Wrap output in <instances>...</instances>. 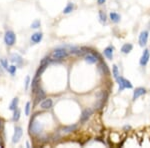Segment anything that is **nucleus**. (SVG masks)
Instances as JSON below:
<instances>
[{
	"label": "nucleus",
	"mask_w": 150,
	"mask_h": 148,
	"mask_svg": "<svg viewBox=\"0 0 150 148\" xmlns=\"http://www.w3.org/2000/svg\"><path fill=\"white\" fill-rule=\"evenodd\" d=\"M30 133L33 135H38L42 132L43 130V126L40 124V122L35 120V116L33 117V119H31L30 122Z\"/></svg>",
	"instance_id": "1"
},
{
	"label": "nucleus",
	"mask_w": 150,
	"mask_h": 148,
	"mask_svg": "<svg viewBox=\"0 0 150 148\" xmlns=\"http://www.w3.org/2000/svg\"><path fill=\"white\" fill-rule=\"evenodd\" d=\"M16 41V35L15 33L12 30H8L5 32V35H4V42H5L6 45L8 46H13L14 43Z\"/></svg>",
	"instance_id": "2"
},
{
	"label": "nucleus",
	"mask_w": 150,
	"mask_h": 148,
	"mask_svg": "<svg viewBox=\"0 0 150 148\" xmlns=\"http://www.w3.org/2000/svg\"><path fill=\"white\" fill-rule=\"evenodd\" d=\"M116 81H117L118 84H119V89H118L119 91L124 90L125 88H129V89L133 88L131 82H130L129 80L125 79L124 77H118V78L116 79Z\"/></svg>",
	"instance_id": "3"
},
{
	"label": "nucleus",
	"mask_w": 150,
	"mask_h": 148,
	"mask_svg": "<svg viewBox=\"0 0 150 148\" xmlns=\"http://www.w3.org/2000/svg\"><path fill=\"white\" fill-rule=\"evenodd\" d=\"M67 55H68V53L65 49H56L55 51H53L52 53V58L55 60H60V59H63V58L67 57Z\"/></svg>",
	"instance_id": "4"
},
{
	"label": "nucleus",
	"mask_w": 150,
	"mask_h": 148,
	"mask_svg": "<svg viewBox=\"0 0 150 148\" xmlns=\"http://www.w3.org/2000/svg\"><path fill=\"white\" fill-rule=\"evenodd\" d=\"M148 36H149V33L147 30H144L140 33L138 41H139V45L141 46V47H144V46L146 45L147 41H148Z\"/></svg>",
	"instance_id": "5"
},
{
	"label": "nucleus",
	"mask_w": 150,
	"mask_h": 148,
	"mask_svg": "<svg viewBox=\"0 0 150 148\" xmlns=\"http://www.w3.org/2000/svg\"><path fill=\"white\" fill-rule=\"evenodd\" d=\"M22 128L20 126H16L15 129H14V134H13V137H12V142L13 143H17L20 138L22 137Z\"/></svg>",
	"instance_id": "6"
},
{
	"label": "nucleus",
	"mask_w": 150,
	"mask_h": 148,
	"mask_svg": "<svg viewBox=\"0 0 150 148\" xmlns=\"http://www.w3.org/2000/svg\"><path fill=\"white\" fill-rule=\"evenodd\" d=\"M149 58H150V52H149V50L148 49H145L144 50V52H143V54H142V56L141 58H140V65L141 66H145V65L148 63L149 61Z\"/></svg>",
	"instance_id": "7"
},
{
	"label": "nucleus",
	"mask_w": 150,
	"mask_h": 148,
	"mask_svg": "<svg viewBox=\"0 0 150 148\" xmlns=\"http://www.w3.org/2000/svg\"><path fill=\"white\" fill-rule=\"evenodd\" d=\"M146 93V89L143 88V87H138L136 88L133 92V100H136L137 98H139L140 96H142L143 94Z\"/></svg>",
	"instance_id": "8"
},
{
	"label": "nucleus",
	"mask_w": 150,
	"mask_h": 148,
	"mask_svg": "<svg viewBox=\"0 0 150 148\" xmlns=\"http://www.w3.org/2000/svg\"><path fill=\"white\" fill-rule=\"evenodd\" d=\"M91 114H92V110H91V109H85V110H83V112L81 114V117H80V122L81 123L86 122V121L89 119Z\"/></svg>",
	"instance_id": "9"
},
{
	"label": "nucleus",
	"mask_w": 150,
	"mask_h": 148,
	"mask_svg": "<svg viewBox=\"0 0 150 148\" xmlns=\"http://www.w3.org/2000/svg\"><path fill=\"white\" fill-rule=\"evenodd\" d=\"M10 59H11V61L13 63H16V65H22V63H23L22 57H21L19 54H16V53L11 54Z\"/></svg>",
	"instance_id": "10"
},
{
	"label": "nucleus",
	"mask_w": 150,
	"mask_h": 148,
	"mask_svg": "<svg viewBox=\"0 0 150 148\" xmlns=\"http://www.w3.org/2000/svg\"><path fill=\"white\" fill-rule=\"evenodd\" d=\"M97 57H96L95 54L93 53H89V54L85 55V61L87 63H90V64H94V63L97 62Z\"/></svg>",
	"instance_id": "11"
},
{
	"label": "nucleus",
	"mask_w": 150,
	"mask_h": 148,
	"mask_svg": "<svg viewBox=\"0 0 150 148\" xmlns=\"http://www.w3.org/2000/svg\"><path fill=\"white\" fill-rule=\"evenodd\" d=\"M43 38V34L40 32H36L34 33V34H32V36H31V41H32L34 44H36V43H39L41 40H42Z\"/></svg>",
	"instance_id": "12"
},
{
	"label": "nucleus",
	"mask_w": 150,
	"mask_h": 148,
	"mask_svg": "<svg viewBox=\"0 0 150 148\" xmlns=\"http://www.w3.org/2000/svg\"><path fill=\"white\" fill-rule=\"evenodd\" d=\"M52 100L50 98H47V99H44V100L41 102L40 104V106H41V108L42 109H49V108H51L52 107Z\"/></svg>",
	"instance_id": "13"
},
{
	"label": "nucleus",
	"mask_w": 150,
	"mask_h": 148,
	"mask_svg": "<svg viewBox=\"0 0 150 148\" xmlns=\"http://www.w3.org/2000/svg\"><path fill=\"white\" fill-rule=\"evenodd\" d=\"M113 50H114V48H113L112 46H108V47H106L105 49H104V55H105L108 59H112L113 58Z\"/></svg>",
	"instance_id": "14"
},
{
	"label": "nucleus",
	"mask_w": 150,
	"mask_h": 148,
	"mask_svg": "<svg viewBox=\"0 0 150 148\" xmlns=\"http://www.w3.org/2000/svg\"><path fill=\"white\" fill-rule=\"evenodd\" d=\"M133 49V46L130 43H125L124 45L121 47V52L124 53V54H128L129 52H131Z\"/></svg>",
	"instance_id": "15"
},
{
	"label": "nucleus",
	"mask_w": 150,
	"mask_h": 148,
	"mask_svg": "<svg viewBox=\"0 0 150 148\" xmlns=\"http://www.w3.org/2000/svg\"><path fill=\"white\" fill-rule=\"evenodd\" d=\"M35 93H36V101H35V104H36V103H38L40 100H42V99L44 98V97H45V93H44V91H43L42 89H40V88L38 89V90L36 91Z\"/></svg>",
	"instance_id": "16"
},
{
	"label": "nucleus",
	"mask_w": 150,
	"mask_h": 148,
	"mask_svg": "<svg viewBox=\"0 0 150 148\" xmlns=\"http://www.w3.org/2000/svg\"><path fill=\"white\" fill-rule=\"evenodd\" d=\"M109 16H110V19H111L112 22L118 23L120 21V15L118 13H116V12H111Z\"/></svg>",
	"instance_id": "17"
},
{
	"label": "nucleus",
	"mask_w": 150,
	"mask_h": 148,
	"mask_svg": "<svg viewBox=\"0 0 150 148\" xmlns=\"http://www.w3.org/2000/svg\"><path fill=\"white\" fill-rule=\"evenodd\" d=\"M99 69L102 71V73L103 74H109V69H108V67H107V65H106V63H104L103 61H101L100 63V65H99Z\"/></svg>",
	"instance_id": "18"
},
{
	"label": "nucleus",
	"mask_w": 150,
	"mask_h": 148,
	"mask_svg": "<svg viewBox=\"0 0 150 148\" xmlns=\"http://www.w3.org/2000/svg\"><path fill=\"white\" fill-rule=\"evenodd\" d=\"M73 9H74V5H73V4H72V3H68V4H67V6L63 9V13L64 14H69V13H71V12L73 11Z\"/></svg>",
	"instance_id": "19"
},
{
	"label": "nucleus",
	"mask_w": 150,
	"mask_h": 148,
	"mask_svg": "<svg viewBox=\"0 0 150 148\" xmlns=\"http://www.w3.org/2000/svg\"><path fill=\"white\" fill-rule=\"evenodd\" d=\"M17 105H18V98L16 97V98H14L13 100L11 101L10 105H9V109L12 111H14L16 108H17Z\"/></svg>",
	"instance_id": "20"
},
{
	"label": "nucleus",
	"mask_w": 150,
	"mask_h": 148,
	"mask_svg": "<svg viewBox=\"0 0 150 148\" xmlns=\"http://www.w3.org/2000/svg\"><path fill=\"white\" fill-rule=\"evenodd\" d=\"M77 129V125H70V126H67V127H63L62 128V131H64V132L66 133H69V132H72V131L76 130Z\"/></svg>",
	"instance_id": "21"
},
{
	"label": "nucleus",
	"mask_w": 150,
	"mask_h": 148,
	"mask_svg": "<svg viewBox=\"0 0 150 148\" xmlns=\"http://www.w3.org/2000/svg\"><path fill=\"white\" fill-rule=\"evenodd\" d=\"M20 114H21L20 109L16 108L15 110H14V113H13V120L14 121H18L19 118H20Z\"/></svg>",
	"instance_id": "22"
},
{
	"label": "nucleus",
	"mask_w": 150,
	"mask_h": 148,
	"mask_svg": "<svg viewBox=\"0 0 150 148\" xmlns=\"http://www.w3.org/2000/svg\"><path fill=\"white\" fill-rule=\"evenodd\" d=\"M99 18H100V22L101 23H105L106 22V15H105V13H104L102 10L99 11Z\"/></svg>",
	"instance_id": "23"
},
{
	"label": "nucleus",
	"mask_w": 150,
	"mask_h": 148,
	"mask_svg": "<svg viewBox=\"0 0 150 148\" xmlns=\"http://www.w3.org/2000/svg\"><path fill=\"white\" fill-rule=\"evenodd\" d=\"M113 76H114L115 79H117L119 77V71H118L117 65H113Z\"/></svg>",
	"instance_id": "24"
},
{
	"label": "nucleus",
	"mask_w": 150,
	"mask_h": 148,
	"mask_svg": "<svg viewBox=\"0 0 150 148\" xmlns=\"http://www.w3.org/2000/svg\"><path fill=\"white\" fill-rule=\"evenodd\" d=\"M0 64H1V66L3 67L4 69L8 70V63H7V60L4 59V58H2V59H0Z\"/></svg>",
	"instance_id": "25"
},
{
	"label": "nucleus",
	"mask_w": 150,
	"mask_h": 148,
	"mask_svg": "<svg viewBox=\"0 0 150 148\" xmlns=\"http://www.w3.org/2000/svg\"><path fill=\"white\" fill-rule=\"evenodd\" d=\"M8 71H9V73H10L11 75H14V74H15V72H16V66H15V65L9 66L8 67Z\"/></svg>",
	"instance_id": "26"
},
{
	"label": "nucleus",
	"mask_w": 150,
	"mask_h": 148,
	"mask_svg": "<svg viewBox=\"0 0 150 148\" xmlns=\"http://www.w3.org/2000/svg\"><path fill=\"white\" fill-rule=\"evenodd\" d=\"M40 21L39 20H35V21H33L32 24H31V28H38V27H40Z\"/></svg>",
	"instance_id": "27"
},
{
	"label": "nucleus",
	"mask_w": 150,
	"mask_h": 148,
	"mask_svg": "<svg viewBox=\"0 0 150 148\" xmlns=\"http://www.w3.org/2000/svg\"><path fill=\"white\" fill-rule=\"evenodd\" d=\"M29 112H30V103L27 102L25 106V114L26 115H29Z\"/></svg>",
	"instance_id": "28"
},
{
	"label": "nucleus",
	"mask_w": 150,
	"mask_h": 148,
	"mask_svg": "<svg viewBox=\"0 0 150 148\" xmlns=\"http://www.w3.org/2000/svg\"><path fill=\"white\" fill-rule=\"evenodd\" d=\"M29 84H30V77L26 76V78H25V89H28Z\"/></svg>",
	"instance_id": "29"
},
{
	"label": "nucleus",
	"mask_w": 150,
	"mask_h": 148,
	"mask_svg": "<svg viewBox=\"0 0 150 148\" xmlns=\"http://www.w3.org/2000/svg\"><path fill=\"white\" fill-rule=\"evenodd\" d=\"M105 1L106 0H98V4L99 5H102V4L105 3Z\"/></svg>",
	"instance_id": "30"
},
{
	"label": "nucleus",
	"mask_w": 150,
	"mask_h": 148,
	"mask_svg": "<svg viewBox=\"0 0 150 148\" xmlns=\"http://www.w3.org/2000/svg\"><path fill=\"white\" fill-rule=\"evenodd\" d=\"M1 67H2V66H0V74L2 75V74H3V70H2V68H1Z\"/></svg>",
	"instance_id": "31"
},
{
	"label": "nucleus",
	"mask_w": 150,
	"mask_h": 148,
	"mask_svg": "<svg viewBox=\"0 0 150 148\" xmlns=\"http://www.w3.org/2000/svg\"><path fill=\"white\" fill-rule=\"evenodd\" d=\"M1 126H2V122H1V120H0V129H1Z\"/></svg>",
	"instance_id": "32"
}]
</instances>
